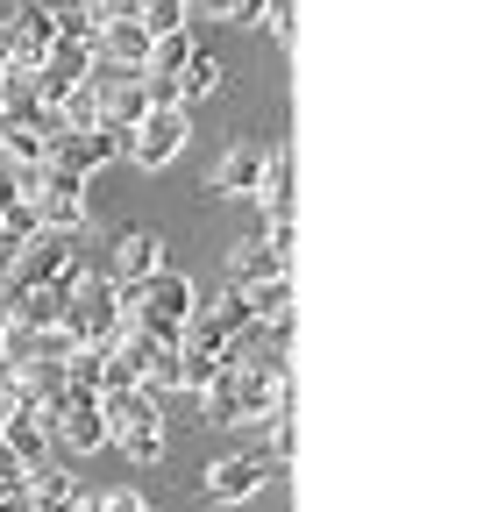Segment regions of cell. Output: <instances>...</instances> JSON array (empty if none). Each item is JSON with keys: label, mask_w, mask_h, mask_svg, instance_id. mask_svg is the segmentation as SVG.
Segmentation results:
<instances>
[{"label": "cell", "mask_w": 491, "mask_h": 512, "mask_svg": "<svg viewBox=\"0 0 491 512\" xmlns=\"http://www.w3.org/2000/svg\"><path fill=\"white\" fill-rule=\"evenodd\" d=\"M264 36L271 43H292V0H264Z\"/></svg>", "instance_id": "7402d4cb"}, {"label": "cell", "mask_w": 491, "mask_h": 512, "mask_svg": "<svg viewBox=\"0 0 491 512\" xmlns=\"http://www.w3.org/2000/svg\"><path fill=\"white\" fill-rule=\"evenodd\" d=\"M193 15H214V22H235V29H257V22H264V0H193Z\"/></svg>", "instance_id": "ffe728a7"}, {"label": "cell", "mask_w": 491, "mask_h": 512, "mask_svg": "<svg viewBox=\"0 0 491 512\" xmlns=\"http://www.w3.org/2000/svg\"><path fill=\"white\" fill-rule=\"evenodd\" d=\"M214 93H228V64L221 57H207V50H193V64L178 72V100H214Z\"/></svg>", "instance_id": "9a60e30c"}, {"label": "cell", "mask_w": 491, "mask_h": 512, "mask_svg": "<svg viewBox=\"0 0 491 512\" xmlns=\"http://www.w3.org/2000/svg\"><path fill=\"white\" fill-rule=\"evenodd\" d=\"M107 256H114V271H107L114 285H150L157 271H171V264H164V235L143 228V221H136V228H121Z\"/></svg>", "instance_id": "ba28073f"}, {"label": "cell", "mask_w": 491, "mask_h": 512, "mask_svg": "<svg viewBox=\"0 0 491 512\" xmlns=\"http://www.w3.org/2000/svg\"><path fill=\"white\" fill-rule=\"evenodd\" d=\"M150 36H178V29H193V0H143V15H136Z\"/></svg>", "instance_id": "ac0fdd59"}, {"label": "cell", "mask_w": 491, "mask_h": 512, "mask_svg": "<svg viewBox=\"0 0 491 512\" xmlns=\"http://www.w3.org/2000/svg\"><path fill=\"white\" fill-rule=\"evenodd\" d=\"M57 36L65 43H100V22H93V0H57Z\"/></svg>", "instance_id": "d6986e66"}, {"label": "cell", "mask_w": 491, "mask_h": 512, "mask_svg": "<svg viewBox=\"0 0 491 512\" xmlns=\"http://www.w3.org/2000/svg\"><path fill=\"white\" fill-rule=\"evenodd\" d=\"M57 441H65L72 456L114 448V427H107V413H100V399H93V392H65V399H57Z\"/></svg>", "instance_id": "52a82bcc"}, {"label": "cell", "mask_w": 491, "mask_h": 512, "mask_svg": "<svg viewBox=\"0 0 491 512\" xmlns=\"http://www.w3.org/2000/svg\"><path fill=\"white\" fill-rule=\"evenodd\" d=\"M186 107H150V121L129 136V164H143V171H164L178 150H186Z\"/></svg>", "instance_id": "8992f818"}, {"label": "cell", "mask_w": 491, "mask_h": 512, "mask_svg": "<svg viewBox=\"0 0 491 512\" xmlns=\"http://www.w3.org/2000/svg\"><path fill=\"white\" fill-rule=\"evenodd\" d=\"M264 477H271V463L242 448V456H221V463L200 470V491H207V505H250L264 491Z\"/></svg>", "instance_id": "5b68a950"}, {"label": "cell", "mask_w": 491, "mask_h": 512, "mask_svg": "<svg viewBox=\"0 0 491 512\" xmlns=\"http://www.w3.org/2000/svg\"><path fill=\"white\" fill-rule=\"evenodd\" d=\"M150 43H157V36L129 15V22H107L93 50H100V64H107L114 79H143V72H150Z\"/></svg>", "instance_id": "30bf717a"}, {"label": "cell", "mask_w": 491, "mask_h": 512, "mask_svg": "<svg viewBox=\"0 0 491 512\" xmlns=\"http://www.w3.org/2000/svg\"><path fill=\"white\" fill-rule=\"evenodd\" d=\"M0 441H8L15 456L36 470V463L50 456V441H57V406H43V399H15V406H8V434H0Z\"/></svg>", "instance_id": "9c48e42d"}, {"label": "cell", "mask_w": 491, "mask_h": 512, "mask_svg": "<svg viewBox=\"0 0 491 512\" xmlns=\"http://www.w3.org/2000/svg\"><path fill=\"white\" fill-rule=\"evenodd\" d=\"M65 320H72V335H79V342H114L121 328H136V320H129V292H121L114 278H86V285H72Z\"/></svg>", "instance_id": "7a4b0ae2"}, {"label": "cell", "mask_w": 491, "mask_h": 512, "mask_svg": "<svg viewBox=\"0 0 491 512\" xmlns=\"http://www.w3.org/2000/svg\"><path fill=\"white\" fill-rule=\"evenodd\" d=\"M57 114H65V128H79V136H93V128H107V107H100V86H93V79H86V86H72Z\"/></svg>", "instance_id": "e0dca14e"}, {"label": "cell", "mask_w": 491, "mask_h": 512, "mask_svg": "<svg viewBox=\"0 0 491 512\" xmlns=\"http://www.w3.org/2000/svg\"><path fill=\"white\" fill-rule=\"evenodd\" d=\"M0 235L29 249V242L43 235V221H36V200H8V207H0Z\"/></svg>", "instance_id": "44dd1931"}, {"label": "cell", "mask_w": 491, "mask_h": 512, "mask_svg": "<svg viewBox=\"0 0 491 512\" xmlns=\"http://www.w3.org/2000/svg\"><path fill=\"white\" fill-rule=\"evenodd\" d=\"M8 22H15V64L43 72V64H50V50H57V15L43 8V0H29V8H15Z\"/></svg>", "instance_id": "7c38bea8"}, {"label": "cell", "mask_w": 491, "mask_h": 512, "mask_svg": "<svg viewBox=\"0 0 491 512\" xmlns=\"http://www.w3.org/2000/svg\"><path fill=\"white\" fill-rule=\"evenodd\" d=\"M193 29H178V36H157L150 43V79H178V72H186V64H193Z\"/></svg>", "instance_id": "2e32d148"}, {"label": "cell", "mask_w": 491, "mask_h": 512, "mask_svg": "<svg viewBox=\"0 0 491 512\" xmlns=\"http://www.w3.org/2000/svg\"><path fill=\"white\" fill-rule=\"evenodd\" d=\"M100 107H107V128H136L150 121V79H114V86H100Z\"/></svg>", "instance_id": "4fadbf2b"}, {"label": "cell", "mask_w": 491, "mask_h": 512, "mask_svg": "<svg viewBox=\"0 0 491 512\" xmlns=\"http://www.w3.org/2000/svg\"><path fill=\"white\" fill-rule=\"evenodd\" d=\"M271 164H278V150H264V143H250V136H235V143L221 150V164L207 171V192H214V200H264Z\"/></svg>", "instance_id": "3957f363"}, {"label": "cell", "mask_w": 491, "mask_h": 512, "mask_svg": "<svg viewBox=\"0 0 491 512\" xmlns=\"http://www.w3.org/2000/svg\"><path fill=\"white\" fill-rule=\"evenodd\" d=\"M22 484H29L36 512H72V505L86 498V491H79V477H72V470H57V463H36V470H29Z\"/></svg>", "instance_id": "5bb4252c"}, {"label": "cell", "mask_w": 491, "mask_h": 512, "mask_svg": "<svg viewBox=\"0 0 491 512\" xmlns=\"http://www.w3.org/2000/svg\"><path fill=\"white\" fill-rule=\"evenodd\" d=\"M129 157V128H93V136H79V128H65V136L50 143V164L72 171V178H93L100 164Z\"/></svg>", "instance_id": "277c9868"}, {"label": "cell", "mask_w": 491, "mask_h": 512, "mask_svg": "<svg viewBox=\"0 0 491 512\" xmlns=\"http://www.w3.org/2000/svg\"><path fill=\"white\" fill-rule=\"evenodd\" d=\"M285 256H292V249H278L271 235H250V242H235V249H228V285H242V292H250V285H271V278H285Z\"/></svg>", "instance_id": "8fae6325"}, {"label": "cell", "mask_w": 491, "mask_h": 512, "mask_svg": "<svg viewBox=\"0 0 491 512\" xmlns=\"http://www.w3.org/2000/svg\"><path fill=\"white\" fill-rule=\"evenodd\" d=\"M100 413L114 427V448L129 463H157L164 456V406L150 384H129V392H100Z\"/></svg>", "instance_id": "6da1fadb"}]
</instances>
